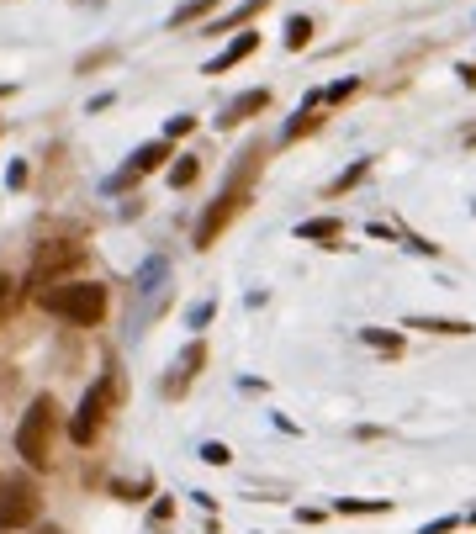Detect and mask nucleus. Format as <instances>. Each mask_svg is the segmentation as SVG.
<instances>
[{
	"label": "nucleus",
	"mask_w": 476,
	"mask_h": 534,
	"mask_svg": "<svg viewBox=\"0 0 476 534\" xmlns=\"http://www.w3.org/2000/svg\"><path fill=\"white\" fill-rule=\"evenodd\" d=\"M196 175H201V164H196V159L186 154V159H180V164H175V170H170V186H191V180H196Z\"/></svg>",
	"instance_id": "obj_17"
},
{
	"label": "nucleus",
	"mask_w": 476,
	"mask_h": 534,
	"mask_svg": "<svg viewBox=\"0 0 476 534\" xmlns=\"http://www.w3.org/2000/svg\"><path fill=\"white\" fill-rule=\"evenodd\" d=\"M307 38H313V22H307V16H291L286 22V48H307Z\"/></svg>",
	"instance_id": "obj_14"
},
{
	"label": "nucleus",
	"mask_w": 476,
	"mask_h": 534,
	"mask_svg": "<svg viewBox=\"0 0 476 534\" xmlns=\"http://www.w3.org/2000/svg\"><path fill=\"white\" fill-rule=\"evenodd\" d=\"M360 339L376 344V349H387V355H397V349H402V334H387V328H360Z\"/></svg>",
	"instance_id": "obj_13"
},
{
	"label": "nucleus",
	"mask_w": 476,
	"mask_h": 534,
	"mask_svg": "<svg viewBox=\"0 0 476 534\" xmlns=\"http://www.w3.org/2000/svg\"><path fill=\"white\" fill-rule=\"evenodd\" d=\"M408 328H424V334H445V339L471 334V323H461V318H408Z\"/></svg>",
	"instance_id": "obj_10"
},
{
	"label": "nucleus",
	"mask_w": 476,
	"mask_h": 534,
	"mask_svg": "<svg viewBox=\"0 0 476 534\" xmlns=\"http://www.w3.org/2000/svg\"><path fill=\"white\" fill-rule=\"evenodd\" d=\"M212 6H217V0H191V6H180V11H175V27H180V22H196V16L212 11Z\"/></svg>",
	"instance_id": "obj_21"
},
{
	"label": "nucleus",
	"mask_w": 476,
	"mask_h": 534,
	"mask_svg": "<svg viewBox=\"0 0 476 534\" xmlns=\"http://www.w3.org/2000/svg\"><path fill=\"white\" fill-rule=\"evenodd\" d=\"M164 154H170V143H149V149H138V154H133V164H127V170L112 180V191H117V186H127L133 175H149V170H159Z\"/></svg>",
	"instance_id": "obj_9"
},
{
	"label": "nucleus",
	"mask_w": 476,
	"mask_h": 534,
	"mask_svg": "<svg viewBox=\"0 0 476 534\" xmlns=\"http://www.w3.org/2000/svg\"><path fill=\"white\" fill-rule=\"evenodd\" d=\"M344 96H355V80H339V85L323 90V101H344Z\"/></svg>",
	"instance_id": "obj_22"
},
{
	"label": "nucleus",
	"mask_w": 476,
	"mask_h": 534,
	"mask_svg": "<svg viewBox=\"0 0 476 534\" xmlns=\"http://www.w3.org/2000/svg\"><path fill=\"white\" fill-rule=\"evenodd\" d=\"M53 429H59V408H53V397H38L22 413V429H16V455H22L32 471H43L53 460Z\"/></svg>",
	"instance_id": "obj_2"
},
{
	"label": "nucleus",
	"mask_w": 476,
	"mask_h": 534,
	"mask_svg": "<svg viewBox=\"0 0 476 534\" xmlns=\"http://www.w3.org/2000/svg\"><path fill=\"white\" fill-rule=\"evenodd\" d=\"M466 519H471V524H476V508H471V513H466Z\"/></svg>",
	"instance_id": "obj_26"
},
{
	"label": "nucleus",
	"mask_w": 476,
	"mask_h": 534,
	"mask_svg": "<svg viewBox=\"0 0 476 534\" xmlns=\"http://www.w3.org/2000/svg\"><path fill=\"white\" fill-rule=\"evenodd\" d=\"M38 487L32 482H0V529H27L38 519Z\"/></svg>",
	"instance_id": "obj_4"
},
{
	"label": "nucleus",
	"mask_w": 476,
	"mask_h": 534,
	"mask_svg": "<svg viewBox=\"0 0 476 534\" xmlns=\"http://www.w3.org/2000/svg\"><path fill=\"white\" fill-rule=\"evenodd\" d=\"M450 529H461V519H434V524H424L418 534H450Z\"/></svg>",
	"instance_id": "obj_23"
},
{
	"label": "nucleus",
	"mask_w": 476,
	"mask_h": 534,
	"mask_svg": "<svg viewBox=\"0 0 476 534\" xmlns=\"http://www.w3.org/2000/svg\"><path fill=\"white\" fill-rule=\"evenodd\" d=\"M244 180H249V170H244V175L233 180V191H228L223 201H217V207H212L207 217H201V228H196V249H212V238H217V233L228 228V217H233L238 207H244Z\"/></svg>",
	"instance_id": "obj_5"
},
{
	"label": "nucleus",
	"mask_w": 476,
	"mask_h": 534,
	"mask_svg": "<svg viewBox=\"0 0 476 534\" xmlns=\"http://www.w3.org/2000/svg\"><path fill=\"white\" fill-rule=\"evenodd\" d=\"M180 133H191V117H170V127H164V138H180Z\"/></svg>",
	"instance_id": "obj_24"
},
{
	"label": "nucleus",
	"mask_w": 476,
	"mask_h": 534,
	"mask_svg": "<svg viewBox=\"0 0 476 534\" xmlns=\"http://www.w3.org/2000/svg\"><path fill=\"white\" fill-rule=\"evenodd\" d=\"M117 402V376H106V381H96L85 392V402H80V413H75V423H69V434H75V445H90L96 439V429H101V418H106V408Z\"/></svg>",
	"instance_id": "obj_3"
},
{
	"label": "nucleus",
	"mask_w": 476,
	"mask_h": 534,
	"mask_svg": "<svg viewBox=\"0 0 476 534\" xmlns=\"http://www.w3.org/2000/svg\"><path fill=\"white\" fill-rule=\"evenodd\" d=\"M254 48H260V32H238V38H233V43H228V48L207 64V75H228V69H233L238 59H249Z\"/></svg>",
	"instance_id": "obj_8"
},
{
	"label": "nucleus",
	"mask_w": 476,
	"mask_h": 534,
	"mask_svg": "<svg viewBox=\"0 0 476 534\" xmlns=\"http://www.w3.org/2000/svg\"><path fill=\"white\" fill-rule=\"evenodd\" d=\"M38 302H43L48 312H59V318L80 323V328H90V323H101V318H106V286H96V281L43 286V291H38Z\"/></svg>",
	"instance_id": "obj_1"
},
{
	"label": "nucleus",
	"mask_w": 476,
	"mask_h": 534,
	"mask_svg": "<svg viewBox=\"0 0 476 534\" xmlns=\"http://www.w3.org/2000/svg\"><path fill=\"white\" fill-rule=\"evenodd\" d=\"M461 80H466V85L476 90V64H461Z\"/></svg>",
	"instance_id": "obj_25"
},
{
	"label": "nucleus",
	"mask_w": 476,
	"mask_h": 534,
	"mask_svg": "<svg viewBox=\"0 0 476 534\" xmlns=\"http://www.w3.org/2000/svg\"><path fill=\"white\" fill-rule=\"evenodd\" d=\"M75 260H80V244H43L38 260H32V281L43 286V281H53L59 270H69Z\"/></svg>",
	"instance_id": "obj_6"
},
{
	"label": "nucleus",
	"mask_w": 476,
	"mask_h": 534,
	"mask_svg": "<svg viewBox=\"0 0 476 534\" xmlns=\"http://www.w3.org/2000/svg\"><path fill=\"white\" fill-rule=\"evenodd\" d=\"M339 233H344L339 217H313V223H302V228H297V238H339Z\"/></svg>",
	"instance_id": "obj_12"
},
{
	"label": "nucleus",
	"mask_w": 476,
	"mask_h": 534,
	"mask_svg": "<svg viewBox=\"0 0 476 534\" xmlns=\"http://www.w3.org/2000/svg\"><path fill=\"white\" fill-rule=\"evenodd\" d=\"M201 360H207V349H201V344H191V349H186V355H180V381H191ZM180 381H175V386H180ZM175 386H170V392H175Z\"/></svg>",
	"instance_id": "obj_15"
},
{
	"label": "nucleus",
	"mask_w": 476,
	"mask_h": 534,
	"mask_svg": "<svg viewBox=\"0 0 476 534\" xmlns=\"http://www.w3.org/2000/svg\"><path fill=\"white\" fill-rule=\"evenodd\" d=\"M43 534H64V529H43Z\"/></svg>",
	"instance_id": "obj_27"
},
{
	"label": "nucleus",
	"mask_w": 476,
	"mask_h": 534,
	"mask_svg": "<svg viewBox=\"0 0 476 534\" xmlns=\"http://www.w3.org/2000/svg\"><path fill=\"white\" fill-rule=\"evenodd\" d=\"M201 460H207V466H228V460H233V450H228V445H217V439H212V445H201Z\"/></svg>",
	"instance_id": "obj_19"
},
{
	"label": "nucleus",
	"mask_w": 476,
	"mask_h": 534,
	"mask_svg": "<svg viewBox=\"0 0 476 534\" xmlns=\"http://www.w3.org/2000/svg\"><path fill=\"white\" fill-rule=\"evenodd\" d=\"M365 170H371V159H355L350 170H344V175L334 180V191H344V186H355V180H365Z\"/></svg>",
	"instance_id": "obj_18"
},
{
	"label": "nucleus",
	"mask_w": 476,
	"mask_h": 534,
	"mask_svg": "<svg viewBox=\"0 0 476 534\" xmlns=\"http://www.w3.org/2000/svg\"><path fill=\"white\" fill-rule=\"evenodd\" d=\"M11 307H16V281H11V275H0V323H6Z\"/></svg>",
	"instance_id": "obj_20"
},
{
	"label": "nucleus",
	"mask_w": 476,
	"mask_h": 534,
	"mask_svg": "<svg viewBox=\"0 0 476 534\" xmlns=\"http://www.w3.org/2000/svg\"><path fill=\"white\" fill-rule=\"evenodd\" d=\"M159 281H164V260H149L138 270V291H159Z\"/></svg>",
	"instance_id": "obj_16"
},
{
	"label": "nucleus",
	"mask_w": 476,
	"mask_h": 534,
	"mask_svg": "<svg viewBox=\"0 0 476 534\" xmlns=\"http://www.w3.org/2000/svg\"><path fill=\"white\" fill-rule=\"evenodd\" d=\"M265 106H270V90H265V85H260V90H244V96H238L228 112L217 117V127H238V122H249L254 112H265Z\"/></svg>",
	"instance_id": "obj_7"
},
{
	"label": "nucleus",
	"mask_w": 476,
	"mask_h": 534,
	"mask_svg": "<svg viewBox=\"0 0 476 534\" xmlns=\"http://www.w3.org/2000/svg\"><path fill=\"white\" fill-rule=\"evenodd\" d=\"M334 508L339 513H387L392 503H387V497H339Z\"/></svg>",
	"instance_id": "obj_11"
}]
</instances>
